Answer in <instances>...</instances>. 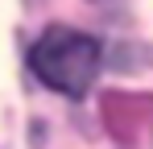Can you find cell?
Wrapping results in <instances>:
<instances>
[{"mask_svg":"<svg viewBox=\"0 0 153 149\" xmlns=\"http://www.w3.org/2000/svg\"><path fill=\"white\" fill-rule=\"evenodd\" d=\"M29 66H33V74H37L46 87L79 99V95H87V87L95 83L100 42H95L91 33L71 29V25H54V29H46V33L33 42Z\"/></svg>","mask_w":153,"mask_h":149,"instance_id":"6da1fadb","label":"cell"}]
</instances>
